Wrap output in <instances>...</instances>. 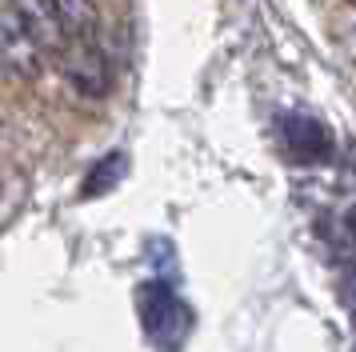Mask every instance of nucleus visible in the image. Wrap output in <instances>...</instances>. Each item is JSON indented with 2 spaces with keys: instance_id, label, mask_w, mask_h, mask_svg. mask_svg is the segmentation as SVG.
Returning a JSON list of instances; mask_svg holds the SVG:
<instances>
[{
  "instance_id": "9d476101",
  "label": "nucleus",
  "mask_w": 356,
  "mask_h": 352,
  "mask_svg": "<svg viewBox=\"0 0 356 352\" xmlns=\"http://www.w3.org/2000/svg\"><path fill=\"white\" fill-rule=\"evenodd\" d=\"M0 192H4V180H0Z\"/></svg>"
},
{
  "instance_id": "20e7f679",
  "label": "nucleus",
  "mask_w": 356,
  "mask_h": 352,
  "mask_svg": "<svg viewBox=\"0 0 356 352\" xmlns=\"http://www.w3.org/2000/svg\"><path fill=\"white\" fill-rule=\"evenodd\" d=\"M280 136H284V148H289L300 164H321V160L332 157V132H328L316 116H308V112H289V116H280Z\"/></svg>"
},
{
  "instance_id": "f257e3e1",
  "label": "nucleus",
  "mask_w": 356,
  "mask_h": 352,
  "mask_svg": "<svg viewBox=\"0 0 356 352\" xmlns=\"http://www.w3.org/2000/svg\"><path fill=\"white\" fill-rule=\"evenodd\" d=\"M136 308H140L148 340L161 352H177L180 344H184V336L193 328V312L184 308V301H180L168 285H145Z\"/></svg>"
},
{
  "instance_id": "0eeeda50",
  "label": "nucleus",
  "mask_w": 356,
  "mask_h": 352,
  "mask_svg": "<svg viewBox=\"0 0 356 352\" xmlns=\"http://www.w3.org/2000/svg\"><path fill=\"white\" fill-rule=\"evenodd\" d=\"M124 152H113V157H104L100 164H92V173H88V180H84V196H92V192H104L113 189L116 180L124 176Z\"/></svg>"
},
{
  "instance_id": "f03ea898",
  "label": "nucleus",
  "mask_w": 356,
  "mask_h": 352,
  "mask_svg": "<svg viewBox=\"0 0 356 352\" xmlns=\"http://www.w3.org/2000/svg\"><path fill=\"white\" fill-rule=\"evenodd\" d=\"M60 72L65 80L88 100H100L113 84V68L104 61V48L97 45V36H68V45L60 48Z\"/></svg>"
},
{
  "instance_id": "6e6552de",
  "label": "nucleus",
  "mask_w": 356,
  "mask_h": 352,
  "mask_svg": "<svg viewBox=\"0 0 356 352\" xmlns=\"http://www.w3.org/2000/svg\"><path fill=\"white\" fill-rule=\"evenodd\" d=\"M337 260H340V269H356V208H348V212L340 216Z\"/></svg>"
},
{
  "instance_id": "1a4fd4ad",
  "label": "nucleus",
  "mask_w": 356,
  "mask_h": 352,
  "mask_svg": "<svg viewBox=\"0 0 356 352\" xmlns=\"http://www.w3.org/2000/svg\"><path fill=\"white\" fill-rule=\"evenodd\" d=\"M340 301H344V308L356 324V269H344V276H340Z\"/></svg>"
},
{
  "instance_id": "39448f33",
  "label": "nucleus",
  "mask_w": 356,
  "mask_h": 352,
  "mask_svg": "<svg viewBox=\"0 0 356 352\" xmlns=\"http://www.w3.org/2000/svg\"><path fill=\"white\" fill-rule=\"evenodd\" d=\"M8 4L29 24V32H33V40L40 45V52L56 61L60 48L68 45V29H65V20H60V13H56V4L52 0H8Z\"/></svg>"
},
{
  "instance_id": "7ed1b4c3",
  "label": "nucleus",
  "mask_w": 356,
  "mask_h": 352,
  "mask_svg": "<svg viewBox=\"0 0 356 352\" xmlns=\"http://www.w3.org/2000/svg\"><path fill=\"white\" fill-rule=\"evenodd\" d=\"M44 61H49V56H44L40 45L33 40L29 24H24L20 13L4 0V4H0V68L13 72L17 80H36L40 68H44Z\"/></svg>"
},
{
  "instance_id": "423d86ee",
  "label": "nucleus",
  "mask_w": 356,
  "mask_h": 352,
  "mask_svg": "<svg viewBox=\"0 0 356 352\" xmlns=\"http://www.w3.org/2000/svg\"><path fill=\"white\" fill-rule=\"evenodd\" d=\"M65 20L68 36H97V8L92 0H52Z\"/></svg>"
}]
</instances>
